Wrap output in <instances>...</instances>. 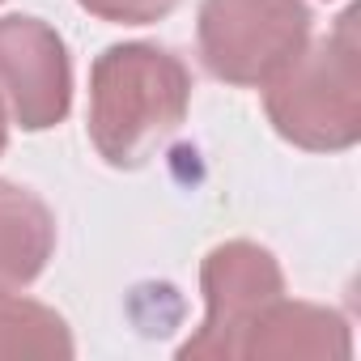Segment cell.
<instances>
[{"label": "cell", "mask_w": 361, "mask_h": 361, "mask_svg": "<svg viewBox=\"0 0 361 361\" xmlns=\"http://www.w3.org/2000/svg\"><path fill=\"white\" fill-rule=\"evenodd\" d=\"M192 73L157 43H115L90 68V140L115 170L145 166L188 119Z\"/></svg>", "instance_id": "1"}, {"label": "cell", "mask_w": 361, "mask_h": 361, "mask_svg": "<svg viewBox=\"0 0 361 361\" xmlns=\"http://www.w3.org/2000/svg\"><path fill=\"white\" fill-rule=\"evenodd\" d=\"M264 111L289 145L310 153H340L361 140L357 9H344L319 43H306L302 56L264 85Z\"/></svg>", "instance_id": "2"}, {"label": "cell", "mask_w": 361, "mask_h": 361, "mask_svg": "<svg viewBox=\"0 0 361 361\" xmlns=\"http://www.w3.org/2000/svg\"><path fill=\"white\" fill-rule=\"evenodd\" d=\"M196 43L217 81L264 90L310 43V9L306 0H204Z\"/></svg>", "instance_id": "3"}, {"label": "cell", "mask_w": 361, "mask_h": 361, "mask_svg": "<svg viewBox=\"0 0 361 361\" xmlns=\"http://www.w3.org/2000/svg\"><path fill=\"white\" fill-rule=\"evenodd\" d=\"M200 289H204V323L192 340L178 344V357L230 361V357H243V340L264 319V310L276 298H285V272L268 247L234 238L204 255Z\"/></svg>", "instance_id": "4"}, {"label": "cell", "mask_w": 361, "mask_h": 361, "mask_svg": "<svg viewBox=\"0 0 361 361\" xmlns=\"http://www.w3.org/2000/svg\"><path fill=\"white\" fill-rule=\"evenodd\" d=\"M0 106L26 132H47L73 111V64L56 26L0 18Z\"/></svg>", "instance_id": "5"}, {"label": "cell", "mask_w": 361, "mask_h": 361, "mask_svg": "<svg viewBox=\"0 0 361 361\" xmlns=\"http://www.w3.org/2000/svg\"><path fill=\"white\" fill-rule=\"evenodd\" d=\"M243 357H327V361H348L353 357V331L340 310L310 306V302H289L276 298L264 319L251 327L243 340Z\"/></svg>", "instance_id": "6"}, {"label": "cell", "mask_w": 361, "mask_h": 361, "mask_svg": "<svg viewBox=\"0 0 361 361\" xmlns=\"http://www.w3.org/2000/svg\"><path fill=\"white\" fill-rule=\"evenodd\" d=\"M56 251V217L51 209L18 183L0 178V285H30Z\"/></svg>", "instance_id": "7"}, {"label": "cell", "mask_w": 361, "mask_h": 361, "mask_svg": "<svg viewBox=\"0 0 361 361\" xmlns=\"http://www.w3.org/2000/svg\"><path fill=\"white\" fill-rule=\"evenodd\" d=\"M73 353H77L73 331L51 306L0 285V361H18V357H60L64 361Z\"/></svg>", "instance_id": "8"}, {"label": "cell", "mask_w": 361, "mask_h": 361, "mask_svg": "<svg viewBox=\"0 0 361 361\" xmlns=\"http://www.w3.org/2000/svg\"><path fill=\"white\" fill-rule=\"evenodd\" d=\"M85 13H94L98 22H115V26H153L161 22L178 0H77Z\"/></svg>", "instance_id": "9"}, {"label": "cell", "mask_w": 361, "mask_h": 361, "mask_svg": "<svg viewBox=\"0 0 361 361\" xmlns=\"http://www.w3.org/2000/svg\"><path fill=\"white\" fill-rule=\"evenodd\" d=\"M5 140H9V115H5V106H0V153H5Z\"/></svg>", "instance_id": "10"}]
</instances>
